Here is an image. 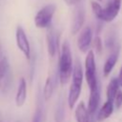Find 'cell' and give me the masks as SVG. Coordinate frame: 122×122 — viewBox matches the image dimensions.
I'll return each instance as SVG.
<instances>
[{"label":"cell","mask_w":122,"mask_h":122,"mask_svg":"<svg viewBox=\"0 0 122 122\" xmlns=\"http://www.w3.org/2000/svg\"><path fill=\"white\" fill-rule=\"evenodd\" d=\"M72 56L68 41L62 44L59 57V81L61 85H66L72 75Z\"/></svg>","instance_id":"obj_1"},{"label":"cell","mask_w":122,"mask_h":122,"mask_svg":"<svg viewBox=\"0 0 122 122\" xmlns=\"http://www.w3.org/2000/svg\"><path fill=\"white\" fill-rule=\"evenodd\" d=\"M82 82H83V71L81 64L76 61L73 66L72 71V81L70 87L69 95H68V105L70 109H72L74 105L76 104L80 93H81V88H82Z\"/></svg>","instance_id":"obj_2"},{"label":"cell","mask_w":122,"mask_h":122,"mask_svg":"<svg viewBox=\"0 0 122 122\" xmlns=\"http://www.w3.org/2000/svg\"><path fill=\"white\" fill-rule=\"evenodd\" d=\"M91 4H92V9L94 15L98 19L104 22H112L117 16L120 10V7H121L118 5L108 3V5L105 8H102V6L99 3L94 2V1H92Z\"/></svg>","instance_id":"obj_3"},{"label":"cell","mask_w":122,"mask_h":122,"mask_svg":"<svg viewBox=\"0 0 122 122\" xmlns=\"http://www.w3.org/2000/svg\"><path fill=\"white\" fill-rule=\"evenodd\" d=\"M85 77L90 90H92L98 86L96 77L95 58L92 51H89L85 58Z\"/></svg>","instance_id":"obj_4"},{"label":"cell","mask_w":122,"mask_h":122,"mask_svg":"<svg viewBox=\"0 0 122 122\" xmlns=\"http://www.w3.org/2000/svg\"><path fill=\"white\" fill-rule=\"evenodd\" d=\"M55 10H56V6L54 4H48L44 6L42 9H40L34 16L35 26L39 29L49 28L51 23Z\"/></svg>","instance_id":"obj_5"},{"label":"cell","mask_w":122,"mask_h":122,"mask_svg":"<svg viewBox=\"0 0 122 122\" xmlns=\"http://www.w3.org/2000/svg\"><path fill=\"white\" fill-rule=\"evenodd\" d=\"M11 71L10 63L6 57L0 61V92H7L10 86Z\"/></svg>","instance_id":"obj_6"},{"label":"cell","mask_w":122,"mask_h":122,"mask_svg":"<svg viewBox=\"0 0 122 122\" xmlns=\"http://www.w3.org/2000/svg\"><path fill=\"white\" fill-rule=\"evenodd\" d=\"M15 39H16L17 48L23 52V54L26 56V58L28 60H30V42H29V39L27 37V34H26L25 30L20 26H18L16 28Z\"/></svg>","instance_id":"obj_7"},{"label":"cell","mask_w":122,"mask_h":122,"mask_svg":"<svg viewBox=\"0 0 122 122\" xmlns=\"http://www.w3.org/2000/svg\"><path fill=\"white\" fill-rule=\"evenodd\" d=\"M85 22V8L82 4L78 3L75 5L72 14V21H71V33L76 34Z\"/></svg>","instance_id":"obj_8"},{"label":"cell","mask_w":122,"mask_h":122,"mask_svg":"<svg viewBox=\"0 0 122 122\" xmlns=\"http://www.w3.org/2000/svg\"><path fill=\"white\" fill-rule=\"evenodd\" d=\"M92 30L90 27H86L84 28L78 38H77V47L79 49V51H81L82 52H87L91 43H92Z\"/></svg>","instance_id":"obj_9"},{"label":"cell","mask_w":122,"mask_h":122,"mask_svg":"<svg viewBox=\"0 0 122 122\" xmlns=\"http://www.w3.org/2000/svg\"><path fill=\"white\" fill-rule=\"evenodd\" d=\"M46 40H47L48 53L51 57H53L56 53V50H57V47H58V35L56 34L55 30L52 28L48 30Z\"/></svg>","instance_id":"obj_10"},{"label":"cell","mask_w":122,"mask_h":122,"mask_svg":"<svg viewBox=\"0 0 122 122\" xmlns=\"http://www.w3.org/2000/svg\"><path fill=\"white\" fill-rule=\"evenodd\" d=\"M99 101H100V89L98 85L94 89L90 90V97L88 103V111L90 114H93L95 112L99 105Z\"/></svg>","instance_id":"obj_11"},{"label":"cell","mask_w":122,"mask_h":122,"mask_svg":"<svg viewBox=\"0 0 122 122\" xmlns=\"http://www.w3.org/2000/svg\"><path fill=\"white\" fill-rule=\"evenodd\" d=\"M27 98V83L24 78H21L19 81L17 92L15 95V104L17 107H22Z\"/></svg>","instance_id":"obj_12"},{"label":"cell","mask_w":122,"mask_h":122,"mask_svg":"<svg viewBox=\"0 0 122 122\" xmlns=\"http://www.w3.org/2000/svg\"><path fill=\"white\" fill-rule=\"evenodd\" d=\"M113 108H114V104L112 101H110V100H107L103 106L101 107V109L99 110L98 113H97V116H96V119L98 122H101V121H104L106 120L108 117H110L113 112Z\"/></svg>","instance_id":"obj_13"},{"label":"cell","mask_w":122,"mask_h":122,"mask_svg":"<svg viewBox=\"0 0 122 122\" xmlns=\"http://www.w3.org/2000/svg\"><path fill=\"white\" fill-rule=\"evenodd\" d=\"M75 120L76 122H90V112L85 106L84 102L78 103L74 111Z\"/></svg>","instance_id":"obj_14"},{"label":"cell","mask_w":122,"mask_h":122,"mask_svg":"<svg viewBox=\"0 0 122 122\" xmlns=\"http://www.w3.org/2000/svg\"><path fill=\"white\" fill-rule=\"evenodd\" d=\"M118 56H119V50L116 49L107 58L106 62H105V65H104V68H103V73H104L105 76H108L111 73V71H112L114 65L116 64V61L118 59Z\"/></svg>","instance_id":"obj_15"},{"label":"cell","mask_w":122,"mask_h":122,"mask_svg":"<svg viewBox=\"0 0 122 122\" xmlns=\"http://www.w3.org/2000/svg\"><path fill=\"white\" fill-rule=\"evenodd\" d=\"M119 82H118V79L117 78H112L108 87H107V92H106V94H107V100H110V101H112L114 100V97L119 90Z\"/></svg>","instance_id":"obj_16"},{"label":"cell","mask_w":122,"mask_h":122,"mask_svg":"<svg viewBox=\"0 0 122 122\" xmlns=\"http://www.w3.org/2000/svg\"><path fill=\"white\" fill-rule=\"evenodd\" d=\"M53 93V82L52 78L51 76H48L46 79L45 85H44V90H43V95L45 100H49Z\"/></svg>","instance_id":"obj_17"},{"label":"cell","mask_w":122,"mask_h":122,"mask_svg":"<svg viewBox=\"0 0 122 122\" xmlns=\"http://www.w3.org/2000/svg\"><path fill=\"white\" fill-rule=\"evenodd\" d=\"M113 104H114V107L118 110L121 108L122 106V90H118L115 97H114V100H113Z\"/></svg>","instance_id":"obj_18"},{"label":"cell","mask_w":122,"mask_h":122,"mask_svg":"<svg viewBox=\"0 0 122 122\" xmlns=\"http://www.w3.org/2000/svg\"><path fill=\"white\" fill-rule=\"evenodd\" d=\"M42 121V111L38 107L36 111L34 112L33 117H32V122H41Z\"/></svg>","instance_id":"obj_19"},{"label":"cell","mask_w":122,"mask_h":122,"mask_svg":"<svg viewBox=\"0 0 122 122\" xmlns=\"http://www.w3.org/2000/svg\"><path fill=\"white\" fill-rule=\"evenodd\" d=\"M94 47H95V50L97 51L98 53L101 52L102 51V41H101V38L99 36H96L95 39H94Z\"/></svg>","instance_id":"obj_20"},{"label":"cell","mask_w":122,"mask_h":122,"mask_svg":"<svg viewBox=\"0 0 122 122\" xmlns=\"http://www.w3.org/2000/svg\"><path fill=\"white\" fill-rule=\"evenodd\" d=\"M65 1V3L67 4V5H69V6H75L76 4H78V3H80V0H64Z\"/></svg>","instance_id":"obj_21"},{"label":"cell","mask_w":122,"mask_h":122,"mask_svg":"<svg viewBox=\"0 0 122 122\" xmlns=\"http://www.w3.org/2000/svg\"><path fill=\"white\" fill-rule=\"evenodd\" d=\"M117 79H118V82H119L120 87H122V66H121V68H120V71H119V74H118Z\"/></svg>","instance_id":"obj_22"},{"label":"cell","mask_w":122,"mask_h":122,"mask_svg":"<svg viewBox=\"0 0 122 122\" xmlns=\"http://www.w3.org/2000/svg\"><path fill=\"white\" fill-rule=\"evenodd\" d=\"M109 3H112V4H114V5L121 6V0H110Z\"/></svg>","instance_id":"obj_23"},{"label":"cell","mask_w":122,"mask_h":122,"mask_svg":"<svg viewBox=\"0 0 122 122\" xmlns=\"http://www.w3.org/2000/svg\"><path fill=\"white\" fill-rule=\"evenodd\" d=\"M98 1H101V0H98Z\"/></svg>","instance_id":"obj_24"}]
</instances>
